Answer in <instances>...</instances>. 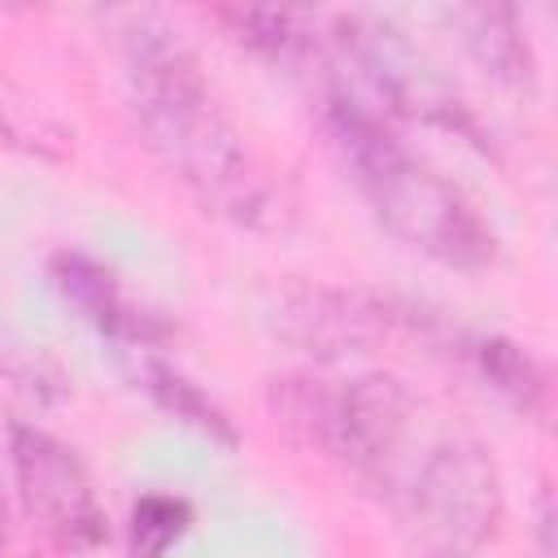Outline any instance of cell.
Listing matches in <instances>:
<instances>
[{"label":"cell","mask_w":558,"mask_h":558,"mask_svg":"<svg viewBox=\"0 0 558 558\" xmlns=\"http://www.w3.org/2000/svg\"><path fill=\"white\" fill-rule=\"evenodd\" d=\"M122 74L131 113L161 166L205 209L235 222H262L270 187L244 135L218 109L183 35L153 13H131L122 26Z\"/></svg>","instance_id":"cell-1"},{"label":"cell","mask_w":558,"mask_h":558,"mask_svg":"<svg viewBox=\"0 0 558 558\" xmlns=\"http://www.w3.org/2000/svg\"><path fill=\"white\" fill-rule=\"evenodd\" d=\"M327 140L388 235L449 270H484L497 257V235L475 201L427 157L405 148L384 118L349 100H327Z\"/></svg>","instance_id":"cell-2"},{"label":"cell","mask_w":558,"mask_h":558,"mask_svg":"<svg viewBox=\"0 0 558 558\" xmlns=\"http://www.w3.org/2000/svg\"><path fill=\"white\" fill-rule=\"evenodd\" d=\"M275 410L323 458L340 462L362 484L388 493L414 458L410 449L423 405L405 388V379L366 371L340 384L283 379L275 384Z\"/></svg>","instance_id":"cell-3"},{"label":"cell","mask_w":558,"mask_h":558,"mask_svg":"<svg viewBox=\"0 0 558 558\" xmlns=\"http://www.w3.org/2000/svg\"><path fill=\"white\" fill-rule=\"evenodd\" d=\"M384 497L418 558H475L501 523L497 462L462 432L423 445Z\"/></svg>","instance_id":"cell-4"},{"label":"cell","mask_w":558,"mask_h":558,"mask_svg":"<svg viewBox=\"0 0 558 558\" xmlns=\"http://www.w3.org/2000/svg\"><path fill=\"white\" fill-rule=\"evenodd\" d=\"M9 462L17 497L44 541L61 554H87L105 541V510L83 458L44 427L17 423L9 432Z\"/></svg>","instance_id":"cell-5"},{"label":"cell","mask_w":558,"mask_h":558,"mask_svg":"<svg viewBox=\"0 0 558 558\" xmlns=\"http://www.w3.org/2000/svg\"><path fill=\"white\" fill-rule=\"evenodd\" d=\"M52 283L109 340H122L131 349H148V344L166 340V331H170L153 310H144L118 283V275L105 262H96L87 253H57L52 257Z\"/></svg>","instance_id":"cell-6"},{"label":"cell","mask_w":558,"mask_h":558,"mask_svg":"<svg viewBox=\"0 0 558 558\" xmlns=\"http://www.w3.org/2000/svg\"><path fill=\"white\" fill-rule=\"evenodd\" d=\"M384 314L371 310L366 301L344 296V292H331V288H301V292H292L283 301L279 323L310 353L336 357V353H362L379 336Z\"/></svg>","instance_id":"cell-7"},{"label":"cell","mask_w":558,"mask_h":558,"mask_svg":"<svg viewBox=\"0 0 558 558\" xmlns=\"http://www.w3.org/2000/svg\"><path fill=\"white\" fill-rule=\"evenodd\" d=\"M445 22L458 31L471 61L501 87H532L536 83V57L527 44V31L514 9L506 4H458L445 13Z\"/></svg>","instance_id":"cell-8"},{"label":"cell","mask_w":558,"mask_h":558,"mask_svg":"<svg viewBox=\"0 0 558 558\" xmlns=\"http://www.w3.org/2000/svg\"><path fill=\"white\" fill-rule=\"evenodd\" d=\"M218 22L244 48H253L257 57H266L270 65H283V70L323 65V22L310 17V13L235 4V9H218Z\"/></svg>","instance_id":"cell-9"},{"label":"cell","mask_w":558,"mask_h":558,"mask_svg":"<svg viewBox=\"0 0 558 558\" xmlns=\"http://www.w3.org/2000/svg\"><path fill=\"white\" fill-rule=\"evenodd\" d=\"M466 357H471L475 379L488 392H497L510 410H519L527 418H541L549 410V379L523 344H514L506 336H471Z\"/></svg>","instance_id":"cell-10"},{"label":"cell","mask_w":558,"mask_h":558,"mask_svg":"<svg viewBox=\"0 0 558 558\" xmlns=\"http://www.w3.org/2000/svg\"><path fill=\"white\" fill-rule=\"evenodd\" d=\"M140 388L166 410V414H174L179 423H187V427H196L201 436H209V440H218V445H235V427H231V418L222 414V405L209 397V392H201V384H192L179 366H170V362H161V357H140Z\"/></svg>","instance_id":"cell-11"},{"label":"cell","mask_w":558,"mask_h":558,"mask_svg":"<svg viewBox=\"0 0 558 558\" xmlns=\"http://www.w3.org/2000/svg\"><path fill=\"white\" fill-rule=\"evenodd\" d=\"M192 510L183 497L144 493L131 506V558H166V549L187 532Z\"/></svg>","instance_id":"cell-12"},{"label":"cell","mask_w":558,"mask_h":558,"mask_svg":"<svg viewBox=\"0 0 558 558\" xmlns=\"http://www.w3.org/2000/svg\"><path fill=\"white\" fill-rule=\"evenodd\" d=\"M4 545H9V510H4V497H0V558H4Z\"/></svg>","instance_id":"cell-13"}]
</instances>
